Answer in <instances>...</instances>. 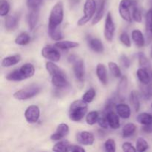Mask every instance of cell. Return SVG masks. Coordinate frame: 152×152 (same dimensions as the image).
I'll use <instances>...</instances> for the list:
<instances>
[{"label": "cell", "mask_w": 152, "mask_h": 152, "mask_svg": "<svg viewBox=\"0 0 152 152\" xmlns=\"http://www.w3.org/2000/svg\"><path fill=\"white\" fill-rule=\"evenodd\" d=\"M6 79L9 81H13V82H20L22 81V78L21 77L20 74L19 72V70H16V71H13V72L10 73L9 74H7V76L6 77Z\"/></svg>", "instance_id": "cell-40"}, {"label": "cell", "mask_w": 152, "mask_h": 152, "mask_svg": "<svg viewBox=\"0 0 152 152\" xmlns=\"http://www.w3.org/2000/svg\"><path fill=\"white\" fill-rule=\"evenodd\" d=\"M106 3L107 0H99L98 1V8L96 10V13L94 18L93 22H92V25H96L101 20L105 13Z\"/></svg>", "instance_id": "cell-17"}, {"label": "cell", "mask_w": 152, "mask_h": 152, "mask_svg": "<svg viewBox=\"0 0 152 152\" xmlns=\"http://www.w3.org/2000/svg\"><path fill=\"white\" fill-rule=\"evenodd\" d=\"M132 38L138 48H142L145 45V39L142 33L140 30H134L132 32Z\"/></svg>", "instance_id": "cell-20"}, {"label": "cell", "mask_w": 152, "mask_h": 152, "mask_svg": "<svg viewBox=\"0 0 152 152\" xmlns=\"http://www.w3.org/2000/svg\"><path fill=\"white\" fill-rule=\"evenodd\" d=\"M73 68L76 79L79 82H83L86 75V67L84 61L82 59H76L73 62Z\"/></svg>", "instance_id": "cell-9"}, {"label": "cell", "mask_w": 152, "mask_h": 152, "mask_svg": "<svg viewBox=\"0 0 152 152\" xmlns=\"http://www.w3.org/2000/svg\"><path fill=\"white\" fill-rule=\"evenodd\" d=\"M115 33V24L113 19L111 12H108L106 15L104 28V37L108 42H111L114 38Z\"/></svg>", "instance_id": "cell-6"}, {"label": "cell", "mask_w": 152, "mask_h": 152, "mask_svg": "<svg viewBox=\"0 0 152 152\" xmlns=\"http://www.w3.org/2000/svg\"><path fill=\"white\" fill-rule=\"evenodd\" d=\"M10 4L6 0H1L0 4V15L1 16H7L10 11Z\"/></svg>", "instance_id": "cell-39"}, {"label": "cell", "mask_w": 152, "mask_h": 152, "mask_svg": "<svg viewBox=\"0 0 152 152\" xmlns=\"http://www.w3.org/2000/svg\"><path fill=\"white\" fill-rule=\"evenodd\" d=\"M120 63L122 64V65H123L124 68H129V67H130L131 61L130 59H129V57H128L127 56H126V55H122L120 58Z\"/></svg>", "instance_id": "cell-45"}, {"label": "cell", "mask_w": 152, "mask_h": 152, "mask_svg": "<svg viewBox=\"0 0 152 152\" xmlns=\"http://www.w3.org/2000/svg\"><path fill=\"white\" fill-rule=\"evenodd\" d=\"M77 140L82 145H91L94 142V137L93 134L88 132H81L77 134Z\"/></svg>", "instance_id": "cell-10"}, {"label": "cell", "mask_w": 152, "mask_h": 152, "mask_svg": "<svg viewBox=\"0 0 152 152\" xmlns=\"http://www.w3.org/2000/svg\"><path fill=\"white\" fill-rule=\"evenodd\" d=\"M142 94L143 97H145L146 99H149L152 94V91L149 86H143L142 88Z\"/></svg>", "instance_id": "cell-49"}, {"label": "cell", "mask_w": 152, "mask_h": 152, "mask_svg": "<svg viewBox=\"0 0 152 152\" xmlns=\"http://www.w3.org/2000/svg\"><path fill=\"white\" fill-rule=\"evenodd\" d=\"M45 68L48 72L49 73L50 76L56 75L63 73V71L57 66L53 62H47L45 64Z\"/></svg>", "instance_id": "cell-29"}, {"label": "cell", "mask_w": 152, "mask_h": 152, "mask_svg": "<svg viewBox=\"0 0 152 152\" xmlns=\"http://www.w3.org/2000/svg\"><path fill=\"white\" fill-rule=\"evenodd\" d=\"M68 151H73V152H84L86 151V149L83 148V147L77 145H73V144H70L68 146Z\"/></svg>", "instance_id": "cell-48"}, {"label": "cell", "mask_w": 152, "mask_h": 152, "mask_svg": "<svg viewBox=\"0 0 152 152\" xmlns=\"http://www.w3.org/2000/svg\"><path fill=\"white\" fill-rule=\"evenodd\" d=\"M42 55L44 58L51 61V62H59L61 54L59 51L51 46H45L42 49Z\"/></svg>", "instance_id": "cell-7"}, {"label": "cell", "mask_w": 152, "mask_h": 152, "mask_svg": "<svg viewBox=\"0 0 152 152\" xmlns=\"http://www.w3.org/2000/svg\"><path fill=\"white\" fill-rule=\"evenodd\" d=\"M40 91V88L38 86H31L17 91L13 94V97L18 100H26L35 96Z\"/></svg>", "instance_id": "cell-5"}, {"label": "cell", "mask_w": 152, "mask_h": 152, "mask_svg": "<svg viewBox=\"0 0 152 152\" xmlns=\"http://www.w3.org/2000/svg\"><path fill=\"white\" fill-rule=\"evenodd\" d=\"M136 126L134 123H128L123 129V137L127 138L132 136L136 131Z\"/></svg>", "instance_id": "cell-30"}, {"label": "cell", "mask_w": 152, "mask_h": 152, "mask_svg": "<svg viewBox=\"0 0 152 152\" xmlns=\"http://www.w3.org/2000/svg\"><path fill=\"white\" fill-rule=\"evenodd\" d=\"M40 117V110L37 105H30L25 112V117L29 123H35Z\"/></svg>", "instance_id": "cell-8"}, {"label": "cell", "mask_w": 152, "mask_h": 152, "mask_svg": "<svg viewBox=\"0 0 152 152\" xmlns=\"http://www.w3.org/2000/svg\"><path fill=\"white\" fill-rule=\"evenodd\" d=\"M122 148H123V151L126 152H135L137 151V149L134 148V146H133V145H132L131 142H124V143L123 144V145H122Z\"/></svg>", "instance_id": "cell-46"}, {"label": "cell", "mask_w": 152, "mask_h": 152, "mask_svg": "<svg viewBox=\"0 0 152 152\" xmlns=\"http://www.w3.org/2000/svg\"><path fill=\"white\" fill-rule=\"evenodd\" d=\"M39 17V8L30 10V13L28 16V24L29 29L33 31L37 25Z\"/></svg>", "instance_id": "cell-15"}, {"label": "cell", "mask_w": 152, "mask_h": 152, "mask_svg": "<svg viewBox=\"0 0 152 152\" xmlns=\"http://www.w3.org/2000/svg\"><path fill=\"white\" fill-rule=\"evenodd\" d=\"M89 47L96 53H102L104 51V45L102 42L96 38H90L88 40Z\"/></svg>", "instance_id": "cell-23"}, {"label": "cell", "mask_w": 152, "mask_h": 152, "mask_svg": "<svg viewBox=\"0 0 152 152\" xmlns=\"http://www.w3.org/2000/svg\"><path fill=\"white\" fill-rule=\"evenodd\" d=\"M137 120L139 123L143 125V126H147V125L151 124L152 123V114L149 113H141L137 117Z\"/></svg>", "instance_id": "cell-28"}, {"label": "cell", "mask_w": 152, "mask_h": 152, "mask_svg": "<svg viewBox=\"0 0 152 152\" xmlns=\"http://www.w3.org/2000/svg\"><path fill=\"white\" fill-rule=\"evenodd\" d=\"M149 145L147 141L142 137H139L136 142V149L139 152H143L148 149Z\"/></svg>", "instance_id": "cell-34"}, {"label": "cell", "mask_w": 152, "mask_h": 152, "mask_svg": "<svg viewBox=\"0 0 152 152\" xmlns=\"http://www.w3.org/2000/svg\"><path fill=\"white\" fill-rule=\"evenodd\" d=\"M51 83L53 86L58 88H65L68 86V82L64 72L62 74L51 76Z\"/></svg>", "instance_id": "cell-12"}, {"label": "cell", "mask_w": 152, "mask_h": 152, "mask_svg": "<svg viewBox=\"0 0 152 152\" xmlns=\"http://www.w3.org/2000/svg\"><path fill=\"white\" fill-rule=\"evenodd\" d=\"M105 150L108 152H115L116 151V142L114 140L108 139L104 144Z\"/></svg>", "instance_id": "cell-41"}, {"label": "cell", "mask_w": 152, "mask_h": 152, "mask_svg": "<svg viewBox=\"0 0 152 152\" xmlns=\"http://www.w3.org/2000/svg\"><path fill=\"white\" fill-rule=\"evenodd\" d=\"M97 123L98 124H99V126H100L101 128H102V129H108V126H109L108 123V120H107L106 115L103 116V117H99Z\"/></svg>", "instance_id": "cell-47"}, {"label": "cell", "mask_w": 152, "mask_h": 152, "mask_svg": "<svg viewBox=\"0 0 152 152\" xmlns=\"http://www.w3.org/2000/svg\"><path fill=\"white\" fill-rule=\"evenodd\" d=\"M97 4L95 0H86L84 4V16L77 22L79 26H83L91 20L96 10Z\"/></svg>", "instance_id": "cell-3"}, {"label": "cell", "mask_w": 152, "mask_h": 152, "mask_svg": "<svg viewBox=\"0 0 152 152\" xmlns=\"http://www.w3.org/2000/svg\"><path fill=\"white\" fill-rule=\"evenodd\" d=\"M18 25V19L14 16H7L5 19V28L7 31H13Z\"/></svg>", "instance_id": "cell-27"}, {"label": "cell", "mask_w": 152, "mask_h": 152, "mask_svg": "<svg viewBox=\"0 0 152 152\" xmlns=\"http://www.w3.org/2000/svg\"><path fill=\"white\" fill-rule=\"evenodd\" d=\"M151 56L152 57V48H151Z\"/></svg>", "instance_id": "cell-51"}, {"label": "cell", "mask_w": 152, "mask_h": 152, "mask_svg": "<svg viewBox=\"0 0 152 152\" xmlns=\"http://www.w3.org/2000/svg\"><path fill=\"white\" fill-rule=\"evenodd\" d=\"M64 18V8L62 1H58L50 11L48 19V31L59 28Z\"/></svg>", "instance_id": "cell-2"}, {"label": "cell", "mask_w": 152, "mask_h": 152, "mask_svg": "<svg viewBox=\"0 0 152 152\" xmlns=\"http://www.w3.org/2000/svg\"><path fill=\"white\" fill-rule=\"evenodd\" d=\"M88 111L87 102L84 100H75L71 104L69 108V117L72 121H80Z\"/></svg>", "instance_id": "cell-1"}, {"label": "cell", "mask_w": 152, "mask_h": 152, "mask_svg": "<svg viewBox=\"0 0 152 152\" xmlns=\"http://www.w3.org/2000/svg\"><path fill=\"white\" fill-rule=\"evenodd\" d=\"M70 145V142L68 140H62L59 142H56L54 145H53L52 150L54 151H68V146Z\"/></svg>", "instance_id": "cell-32"}, {"label": "cell", "mask_w": 152, "mask_h": 152, "mask_svg": "<svg viewBox=\"0 0 152 152\" xmlns=\"http://www.w3.org/2000/svg\"><path fill=\"white\" fill-rule=\"evenodd\" d=\"M69 134V126L65 123H61L57 126L56 132L50 136L52 140H60Z\"/></svg>", "instance_id": "cell-11"}, {"label": "cell", "mask_w": 152, "mask_h": 152, "mask_svg": "<svg viewBox=\"0 0 152 152\" xmlns=\"http://www.w3.org/2000/svg\"><path fill=\"white\" fill-rule=\"evenodd\" d=\"M151 10H152V7H151Z\"/></svg>", "instance_id": "cell-53"}, {"label": "cell", "mask_w": 152, "mask_h": 152, "mask_svg": "<svg viewBox=\"0 0 152 152\" xmlns=\"http://www.w3.org/2000/svg\"><path fill=\"white\" fill-rule=\"evenodd\" d=\"M116 111L120 117L123 119H129L131 116L130 107L125 103H119L116 105Z\"/></svg>", "instance_id": "cell-18"}, {"label": "cell", "mask_w": 152, "mask_h": 152, "mask_svg": "<svg viewBox=\"0 0 152 152\" xmlns=\"http://www.w3.org/2000/svg\"><path fill=\"white\" fill-rule=\"evenodd\" d=\"M108 68H109L111 74L114 77H117V78L122 77V72L117 63L114 62H108Z\"/></svg>", "instance_id": "cell-36"}, {"label": "cell", "mask_w": 152, "mask_h": 152, "mask_svg": "<svg viewBox=\"0 0 152 152\" xmlns=\"http://www.w3.org/2000/svg\"><path fill=\"white\" fill-rule=\"evenodd\" d=\"M31 37L27 33H22L15 39V43L19 45H26L29 43Z\"/></svg>", "instance_id": "cell-33"}, {"label": "cell", "mask_w": 152, "mask_h": 152, "mask_svg": "<svg viewBox=\"0 0 152 152\" xmlns=\"http://www.w3.org/2000/svg\"><path fill=\"white\" fill-rule=\"evenodd\" d=\"M48 35L52 39L55 40V41H61V39H63V34L59 29V28L53 30H49Z\"/></svg>", "instance_id": "cell-37"}, {"label": "cell", "mask_w": 152, "mask_h": 152, "mask_svg": "<svg viewBox=\"0 0 152 152\" xmlns=\"http://www.w3.org/2000/svg\"><path fill=\"white\" fill-rule=\"evenodd\" d=\"M42 3V0H27V6L29 10L39 8Z\"/></svg>", "instance_id": "cell-43"}, {"label": "cell", "mask_w": 152, "mask_h": 152, "mask_svg": "<svg viewBox=\"0 0 152 152\" xmlns=\"http://www.w3.org/2000/svg\"><path fill=\"white\" fill-rule=\"evenodd\" d=\"M132 18L135 22L140 23L142 22V14L140 9L137 7V5L134 6L132 9Z\"/></svg>", "instance_id": "cell-42"}, {"label": "cell", "mask_w": 152, "mask_h": 152, "mask_svg": "<svg viewBox=\"0 0 152 152\" xmlns=\"http://www.w3.org/2000/svg\"><path fill=\"white\" fill-rule=\"evenodd\" d=\"M136 5H137V0H121L119 5V12L121 17L126 22H132V16L131 15V9H133Z\"/></svg>", "instance_id": "cell-4"}, {"label": "cell", "mask_w": 152, "mask_h": 152, "mask_svg": "<svg viewBox=\"0 0 152 152\" xmlns=\"http://www.w3.org/2000/svg\"><path fill=\"white\" fill-rule=\"evenodd\" d=\"M19 72L22 77V80L28 79L32 77L35 73V68L31 63H26L22 65L19 69Z\"/></svg>", "instance_id": "cell-14"}, {"label": "cell", "mask_w": 152, "mask_h": 152, "mask_svg": "<svg viewBox=\"0 0 152 152\" xmlns=\"http://www.w3.org/2000/svg\"><path fill=\"white\" fill-rule=\"evenodd\" d=\"M120 42L124 45L126 47H131L132 46V42H131V39H130V37H129V34L127 33L124 32V33H122L120 36Z\"/></svg>", "instance_id": "cell-44"}, {"label": "cell", "mask_w": 152, "mask_h": 152, "mask_svg": "<svg viewBox=\"0 0 152 152\" xmlns=\"http://www.w3.org/2000/svg\"><path fill=\"white\" fill-rule=\"evenodd\" d=\"M138 59H139V63L141 68H145L148 71L151 69V63H150V61L148 60L147 56L143 53L140 52V53H138Z\"/></svg>", "instance_id": "cell-31"}, {"label": "cell", "mask_w": 152, "mask_h": 152, "mask_svg": "<svg viewBox=\"0 0 152 152\" xmlns=\"http://www.w3.org/2000/svg\"><path fill=\"white\" fill-rule=\"evenodd\" d=\"M151 108H152V103H151Z\"/></svg>", "instance_id": "cell-52"}, {"label": "cell", "mask_w": 152, "mask_h": 152, "mask_svg": "<svg viewBox=\"0 0 152 152\" xmlns=\"http://www.w3.org/2000/svg\"><path fill=\"white\" fill-rule=\"evenodd\" d=\"M56 48L61 50H68V49L74 48L80 45V43L71 41H58L54 45Z\"/></svg>", "instance_id": "cell-25"}, {"label": "cell", "mask_w": 152, "mask_h": 152, "mask_svg": "<svg viewBox=\"0 0 152 152\" xmlns=\"http://www.w3.org/2000/svg\"><path fill=\"white\" fill-rule=\"evenodd\" d=\"M130 102L133 106L135 111H138L140 108V101L139 94L137 91H132L130 94Z\"/></svg>", "instance_id": "cell-26"}, {"label": "cell", "mask_w": 152, "mask_h": 152, "mask_svg": "<svg viewBox=\"0 0 152 152\" xmlns=\"http://www.w3.org/2000/svg\"><path fill=\"white\" fill-rule=\"evenodd\" d=\"M96 76H97L98 79L100 81V83L102 85L105 86L107 84V73H106V68L105 66L102 63H99L96 65Z\"/></svg>", "instance_id": "cell-22"}, {"label": "cell", "mask_w": 152, "mask_h": 152, "mask_svg": "<svg viewBox=\"0 0 152 152\" xmlns=\"http://www.w3.org/2000/svg\"><path fill=\"white\" fill-rule=\"evenodd\" d=\"M137 76L138 80L142 85L148 86L151 83V77H150L148 70L145 68H141L138 69L137 71Z\"/></svg>", "instance_id": "cell-19"}, {"label": "cell", "mask_w": 152, "mask_h": 152, "mask_svg": "<svg viewBox=\"0 0 152 152\" xmlns=\"http://www.w3.org/2000/svg\"><path fill=\"white\" fill-rule=\"evenodd\" d=\"M106 117L108 120V125L113 129H118L120 127V116L115 114L113 111L106 113Z\"/></svg>", "instance_id": "cell-16"}, {"label": "cell", "mask_w": 152, "mask_h": 152, "mask_svg": "<svg viewBox=\"0 0 152 152\" xmlns=\"http://www.w3.org/2000/svg\"><path fill=\"white\" fill-rule=\"evenodd\" d=\"M96 96V91L94 88H90L84 94L82 99L86 102L87 103H90L94 100V97Z\"/></svg>", "instance_id": "cell-38"}, {"label": "cell", "mask_w": 152, "mask_h": 152, "mask_svg": "<svg viewBox=\"0 0 152 152\" xmlns=\"http://www.w3.org/2000/svg\"><path fill=\"white\" fill-rule=\"evenodd\" d=\"M99 119V113L96 111H91L86 116V123L90 126H93L95 123H97Z\"/></svg>", "instance_id": "cell-35"}, {"label": "cell", "mask_w": 152, "mask_h": 152, "mask_svg": "<svg viewBox=\"0 0 152 152\" xmlns=\"http://www.w3.org/2000/svg\"><path fill=\"white\" fill-rule=\"evenodd\" d=\"M145 37L148 44L152 41V10L150 9L145 16Z\"/></svg>", "instance_id": "cell-13"}, {"label": "cell", "mask_w": 152, "mask_h": 152, "mask_svg": "<svg viewBox=\"0 0 152 152\" xmlns=\"http://www.w3.org/2000/svg\"><path fill=\"white\" fill-rule=\"evenodd\" d=\"M142 131L145 133H152V123L151 124L147 125V126H144L142 127Z\"/></svg>", "instance_id": "cell-50"}, {"label": "cell", "mask_w": 152, "mask_h": 152, "mask_svg": "<svg viewBox=\"0 0 152 152\" xmlns=\"http://www.w3.org/2000/svg\"><path fill=\"white\" fill-rule=\"evenodd\" d=\"M128 88V78L126 76H123L120 79V81L118 84V88H117V97L124 98L125 94L126 93V91Z\"/></svg>", "instance_id": "cell-24"}, {"label": "cell", "mask_w": 152, "mask_h": 152, "mask_svg": "<svg viewBox=\"0 0 152 152\" xmlns=\"http://www.w3.org/2000/svg\"><path fill=\"white\" fill-rule=\"evenodd\" d=\"M21 56L19 54H15L12 55V56H7V57L4 58L1 62V66L4 67V68H8V67L13 66V65H16L19 63L21 61Z\"/></svg>", "instance_id": "cell-21"}]
</instances>
